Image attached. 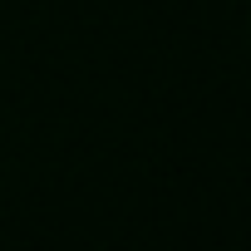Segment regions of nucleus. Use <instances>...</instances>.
Segmentation results:
<instances>
[]
</instances>
